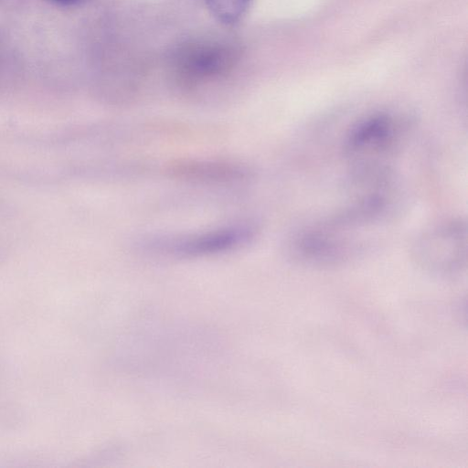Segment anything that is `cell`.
<instances>
[{
    "instance_id": "1",
    "label": "cell",
    "mask_w": 468,
    "mask_h": 468,
    "mask_svg": "<svg viewBox=\"0 0 468 468\" xmlns=\"http://www.w3.org/2000/svg\"><path fill=\"white\" fill-rule=\"evenodd\" d=\"M395 216L381 206L354 197L342 210L295 233L292 252L314 262L346 260L380 241Z\"/></svg>"
},
{
    "instance_id": "2",
    "label": "cell",
    "mask_w": 468,
    "mask_h": 468,
    "mask_svg": "<svg viewBox=\"0 0 468 468\" xmlns=\"http://www.w3.org/2000/svg\"><path fill=\"white\" fill-rule=\"evenodd\" d=\"M409 128L406 117L389 112H374L354 124L343 145L353 183L392 176L390 163Z\"/></svg>"
},
{
    "instance_id": "3",
    "label": "cell",
    "mask_w": 468,
    "mask_h": 468,
    "mask_svg": "<svg viewBox=\"0 0 468 468\" xmlns=\"http://www.w3.org/2000/svg\"><path fill=\"white\" fill-rule=\"evenodd\" d=\"M254 222L238 221L199 230L154 233L135 240L140 252L165 259H196L233 251L251 243L258 236Z\"/></svg>"
},
{
    "instance_id": "4",
    "label": "cell",
    "mask_w": 468,
    "mask_h": 468,
    "mask_svg": "<svg viewBox=\"0 0 468 468\" xmlns=\"http://www.w3.org/2000/svg\"><path fill=\"white\" fill-rule=\"evenodd\" d=\"M468 234L461 218L446 219L425 229L412 244V253L423 267L452 271L466 261Z\"/></svg>"
},
{
    "instance_id": "5",
    "label": "cell",
    "mask_w": 468,
    "mask_h": 468,
    "mask_svg": "<svg viewBox=\"0 0 468 468\" xmlns=\"http://www.w3.org/2000/svg\"><path fill=\"white\" fill-rule=\"evenodd\" d=\"M238 52V46L229 40L206 39L188 44L177 57V78L186 87L217 79L230 70Z\"/></svg>"
},
{
    "instance_id": "6",
    "label": "cell",
    "mask_w": 468,
    "mask_h": 468,
    "mask_svg": "<svg viewBox=\"0 0 468 468\" xmlns=\"http://www.w3.org/2000/svg\"><path fill=\"white\" fill-rule=\"evenodd\" d=\"M173 179L203 185H233L253 177L250 167L227 159L185 158L170 161L164 168Z\"/></svg>"
},
{
    "instance_id": "7",
    "label": "cell",
    "mask_w": 468,
    "mask_h": 468,
    "mask_svg": "<svg viewBox=\"0 0 468 468\" xmlns=\"http://www.w3.org/2000/svg\"><path fill=\"white\" fill-rule=\"evenodd\" d=\"M214 18L226 26L236 25L248 13L253 0H205Z\"/></svg>"
},
{
    "instance_id": "8",
    "label": "cell",
    "mask_w": 468,
    "mask_h": 468,
    "mask_svg": "<svg viewBox=\"0 0 468 468\" xmlns=\"http://www.w3.org/2000/svg\"><path fill=\"white\" fill-rule=\"evenodd\" d=\"M57 5L63 6H72L82 3L84 0H49Z\"/></svg>"
}]
</instances>
